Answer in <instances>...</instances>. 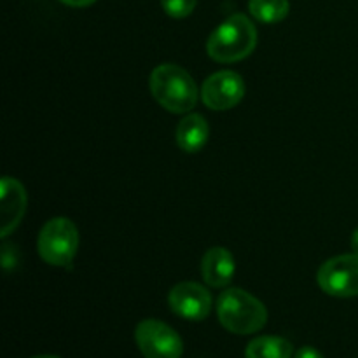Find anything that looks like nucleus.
<instances>
[{
  "instance_id": "f257e3e1",
  "label": "nucleus",
  "mask_w": 358,
  "mask_h": 358,
  "mask_svg": "<svg viewBox=\"0 0 358 358\" xmlns=\"http://www.w3.org/2000/svg\"><path fill=\"white\" fill-rule=\"evenodd\" d=\"M150 93L157 103L173 114L192 110L198 101V87L182 66L164 63L150 73Z\"/></svg>"
},
{
  "instance_id": "f03ea898",
  "label": "nucleus",
  "mask_w": 358,
  "mask_h": 358,
  "mask_svg": "<svg viewBox=\"0 0 358 358\" xmlns=\"http://www.w3.org/2000/svg\"><path fill=\"white\" fill-rule=\"evenodd\" d=\"M257 44V30L245 14H233L219 24L206 42L210 58L220 63H233L252 55Z\"/></svg>"
},
{
  "instance_id": "7ed1b4c3",
  "label": "nucleus",
  "mask_w": 358,
  "mask_h": 358,
  "mask_svg": "<svg viewBox=\"0 0 358 358\" xmlns=\"http://www.w3.org/2000/svg\"><path fill=\"white\" fill-rule=\"evenodd\" d=\"M217 315L224 329L240 336L259 332L268 322L264 304L241 289H229L220 294Z\"/></svg>"
},
{
  "instance_id": "20e7f679",
  "label": "nucleus",
  "mask_w": 358,
  "mask_h": 358,
  "mask_svg": "<svg viewBox=\"0 0 358 358\" xmlns=\"http://www.w3.org/2000/svg\"><path fill=\"white\" fill-rule=\"evenodd\" d=\"M38 255L51 266H69L79 248L76 224L65 217L51 219L38 234Z\"/></svg>"
},
{
  "instance_id": "39448f33",
  "label": "nucleus",
  "mask_w": 358,
  "mask_h": 358,
  "mask_svg": "<svg viewBox=\"0 0 358 358\" xmlns=\"http://www.w3.org/2000/svg\"><path fill=\"white\" fill-rule=\"evenodd\" d=\"M135 341L145 358H180L184 343L180 336L159 320H143L136 325Z\"/></svg>"
},
{
  "instance_id": "423d86ee",
  "label": "nucleus",
  "mask_w": 358,
  "mask_h": 358,
  "mask_svg": "<svg viewBox=\"0 0 358 358\" xmlns=\"http://www.w3.org/2000/svg\"><path fill=\"white\" fill-rule=\"evenodd\" d=\"M318 285L329 296H358V255L348 254L329 259L318 271Z\"/></svg>"
},
{
  "instance_id": "0eeeda50",
  "label": "nucleus",
  "mask_w": 358,
  "mask_h": 358,
  "mask_svg": "<svg viewBox=\"0 0 358 358\" xmlns=\"http://www.w3.org/2000/svg\"><path fill=\"white\" fill-rule=\"evenodd\" d=\"M245 94V83L240 73L222 70L205 80L201 90L203 101L213 110H227L241 101Z\"/></svg>"
},
{
  "instance_id": "6e6552de",
  "label": "nucleus",
  "mask_w": 358,
  "mask_h": 358,
  "mask_svg": "<svg viewBox=\"0 0 358 358\" xmlns=\"http://www.w3.org/2000/svg\"><path fill=\"white\" fill-rule=\"evenodd\" d=\"M168 303L175 315L191 322L205 320L212 310V296L203 285L194 282L178 283L171 289Z\"/></svg>"
},
{
  "instance_id": "1a4fd4ad",
  "label": "nucleus",
  "mask_w": 358,
  "mask_h": 358,
  "mask_svg": "<svg viewBox=\"0 0 358 358\" xmlns=\"http://www.w3.org/2000/svg\"><path fill=\"white\" fill-rule=\"evenodd\" d=\"M236 264L229 250L222 247L210 248L201 261L203 280L213 289H222L233 280Z\"/></svg>"
},
{
  "instance_id": "9d476101",
  "label": "nucleus",
  "mask_w": 358,
  "mask_h": 358,
  "mask_svg": "<svg viewBox=\"0 0 358 358\" xmlns=\"http://www.w3.org/2000/svg\"><path fill=\"white\" fill-rule=\"evenodd\" d=\"M2 236H7L20 224L27 206V192L16 178L3 177L2 180Z\"/></svg>"
},
{
  "instance_id": "9b49d317",
  "label": "nucleus",
  "mask_w": 358,
  "mask_h": 358,
  "mask_svg": "<svg viewBox=\"0 0 358 358\" xmlns=\"http://www.w3.org/2000/svg\"><path fill=\"white\" fill-rule=\"evenodd\" d=\"M210 128L203 115L189 114L177 128V143L185 152H198L208 142Z\"/></svg>"
},
{
  "instance_id": "f8f14e48",
  "label": "nucleus",
  "mask_w": 358,
  "mask_h": 358,
  "mask_svg": "<svg viewBox=\"0 0 358 358\" xmlns=\"http://www.w3.org/2000/svg\"><path fill=\"white\" fill-rule=\"evenodd\" d=\"M247 358H292L294 348L285 338L278 336H262L248 343Z\"/></svg>"
},
{
  "instance_id": "ddd939ff",
  "label": "nucleus",
  "mask_w": 358,
  "mask_h": 358,
  "mask_svg": "<svg viewBox=\"0 0 358 358\" xmlns=\"http://www.w3.org/2000/svg\"><path fill=\"white\" fill-rule=\"evenodd\" d=\"M248 10L261 23H278L285 20L290 10L289 0H250Z\"/></svg>"
},
{
  "instance_id": "4468645a",
  "label": "nucleus",
  "mask_w": 358,
  "mask_h": 358,
  "mask_svg": "<svg viewBox=\"0 0 358 358\" xmlns=\"http://www.w3.org/2000/svg\"><path fill=\"white\" fill-rule=\"evenodd\" d=\"M198 0H161L164 13L171 17H187L196 9Z\"/></svg>"
},
{
  "instance_id": "2eb2a0df",
  "label": "nucleus",
  "mask_w": 358,
  "mask_h": 358,
  "mask_svg": "<svg viewBox=\"0 0 358 358\" xmlns=\"http://www.w3.org/2000/svg\"><path fill=\"white\" fill-rule=\"evenodd\" d=\"M294 358H325L324 355H322L318 350L311 348V346H303V348H299L296 352V355H294Z\"/></svg>"
},
{
  "instance_id": "dca6fc26",
  "label": "nucleus",
  "mask_w": 358,
  "mask_h": 358,
  "mask_svg": "<svg viewBox=\"0 0 358 358\" xmlns=\"http://www.w3.org/2000/svg\"><path fill=\"white\" fill-rule=\"evenodd\" d=\"M59 2H63L65 6L70 7H87L91 6V3L96 2V0H59Z\"/></svg>"
},
{
  "instance_id": "f3484780",
  "label": "nucleus",
  "mask_w": 358,
  "mask_h": 358,
  "mask_svg": "<svg viewBox=\"0 0 358 358\" xmlns=\"http://www.w3.org/2000/svg\"><path fill=\"white\" fill-rule=\"evenodd\" d=\"M352 248H353V252L358 255V229L353 233V236H352Z\"/></svg>"
},
{
  "instance_id": "a211bd4d",
  "label": "nucleus",
  "mask_w": 358,
  "mask_h": 358,
  "mask_svg": "<svg viewBox=\"0 0 358 358\" xmlns=\"http://www.w3.org/2000/svg\"><path fill=\"white\" fill-rule=\"evenodd\" d=\"M31 358H59V357H55V355H37V357H31Z\"/></svg>"
}]
</instances>
